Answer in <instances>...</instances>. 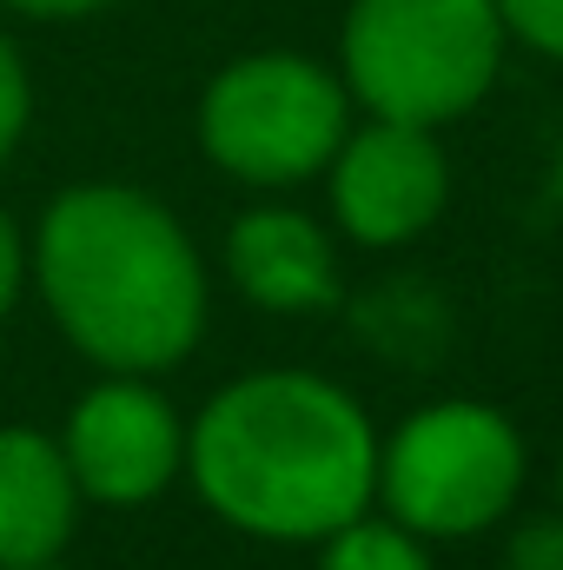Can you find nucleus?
Returning a JSON list of instances; mask_svg holds the SVG:
<instances>
[{
  "mask_svg": "<svg viewBox=\"0 0 563 570\" xmlns=\"http://www.w3.org/2000/svg\"><path fill=\"white\" fill-rule=\"evenodd\" d=\"M80 484L60 438L33 425H0V570L60 564L80 524Z\"/></svg>",
  "mask_w": 563,
  "mask_h": 570,
  "instance_id": "nucleus-9",
  "label": "nucleus"
},
{
  "mask_svg": "<svg viewBox=\"0 0 563 570\" xmlns=\"http://www.w3.org/2000/svg\"><path fill=\"white\" fill-rule=\"evenodd\" d=\"M0 7H13L27 20H87V13H100L113 0H0Z\"/></svg>",
  "mask_w": 563,
  "mask_h": 570,
  "instance_id": "nucleus-15",
  "label": "nucleus"
},
{
  "mask_svg": "<svg viewBox=\"0 0 563 570\" xmlns=\"http://www.w3.org/2000/svg\"><path fill=\"white\" fill-rule=\"evenodd\" d=\"M318 570H431V551L398 518H365L358 511L352 524L318 538Z\"/></svg>",
  "mask_w": 563,
  "mask_h": 570,
  "instance_id": "nucleus-10",
  "label": "nucleus"
},
{
  "mask_svg": "<svg viewBox=\"0 0 563 570\" xmlns=\"http://www.w3.org/2000/svg\"><path fill=\"white\" fill-rule=\"evenodd\" d=\"M226 273L266 312H325L338 305V253L318 219L292 206H253L226 233Z\"/></svg>",
  "mask_w": 563,
  "mask_h": 570,
  "instance_id": "nucleus-8",
  "label": "nucleus"
},
{
  "mask_svg": "<svg viewBox=\"0 0 563 570\" xmlns=\"http://www.w3.org/2000/svg\"><path fill=\"white\" fill-rule=\"evenodd\" d=\"M352 127V94L305 53H246L213 73L199 100V146L239 186H305L332 166Z\"/></svg>",
  "mask_w": 563,
  "mask_h": 570,
  "instance_id": "nucleus-4",
  "label": "nucleus"
},
{
  "mask_svg": "<svg viewBox=\"0 0 563 570\" xmlns=\"http://www.w3.org/2000/svg\"><path fill=\"white\" fill-rule=\"evenodd\" d=\"M186 471L233 531L318 544L378 498V431L345 385L318 372H246L192 419Z\"/></svg>",
  "mask_w": 563,
  "mask_h": 570,
  "instance_id": "nucleus-1",
  "label": "nucleus"
},
{
  "mask_svg": "<svg viewBox=\"0 0 563 570\" xmlns=\"http://www.w3.org/2000/svg\"><path fill=\"white\" fill-rule=\"evenodd\" d=\"M524 491V438L504 412L444 399L378 444V498L418 538H477Z\"/></svg>",
  "mask_w": 563,
  "mask_h": 570,
  "instance_id": "nucleus-5",
  "label": "nucleus"
},
{
  "mask_svg": "<svg viewBox=\"0 0 563 570\" xmlns=\"http://www.w3.org/2000/svg\"><path fill=\"white\" fill-rule=\"evenodd\" d=\"M325 173H332V219L345 226V239L378 246V253L431 233L451 199V166L431 127L378 120V114L358 134L345 127Z\"/></svg>",
  "mask_w": 563,
  "mask_h": 570,
  "instance_id": "nucleus-7",
  "label": "nucleus"
},
{
  "mask_svg": "<svg viewBox=\"0 0 563 570\" xmlns=\"http://www.w3.org/2000/svg\"><path fill=\"white\" fill-rule=\"evenodd\" d=\"M497 13H504V33H517L544 60H563V0H497Z\"/></svg>",
  "mask_w": 563,
  "mask_h": 570,
  "instance_id": "nucleus-12",
  "label": "nucleus"
},
{
  "mask_svg": "<svg viewBox=\"0 0 563 570\" xmlns=\"http://www.w3.org/2000/svg\"><path fill=\"white\" fill-rule=\"evenodd\" d=\"M504 570H563V518H537L511 538Z\"/></svg>",
  "mask_w": 563,
  "mask_h": 570,
  "instance_id": "nucleus-13",
  "label": "nucleus"
},
{
  "mask_svg": "<svg viewBox=\"0 0 563 570\" xmlns=\"http://www.w3.org/2000/svg\"><path fill=\"white\" fill-rule=\"evenodd\" d=\"M67 471L87 504L140 511L186 471V425L179 412L134 372H107L60 431Z\"/></svg>",
  "mask_w": 563,
  "mask_h": 570,
  "instance_id": "nucleus-6",
  "label": "nucleus"
},
{
  "mask_svg": "<svg viewBox=\"0 0 563 570\" xmlns=\"http://www.w3.org/2000/svg\"><path fill=\"white\" fill-rule=\"evenodd\" d=\"M33 285L100 372H172L206 332V266L186 226L120 179L67 186L33 226Z\"/></svg>",
  "mask_w": 563,
  "mask_h": 570,
  "instance_id": "nucleus-2",
  "label": "nucleus"
},
{
  "mask_svg": "<svg viewBox=\"0 0 563 570\" xmlns=\"http://www.w3.org/2000/svg\"><path fill=\"white\" fill-rule=\"evenodd\" d=\"M27 120H33V80H27L20 47L0 33V166L13 159V146H20V134H27Z\"/></svg>",
  "mask_w": 563,
  "mask_h": 570,
  "instance_id": "nucleus-11",
  "label": "nucleus"
},
{
  "mask_svg": "<svg viewBox=\"0 0 563 570\" xmlns=\"http://www.w3.org/2000/svg\"><path fill=\"white\" fill-rule=\"evenodd\" d=\"M20 285H27V239H20L13 213L0 206V318L20 305Z\"/></svg>",
  "mask_w": 563,
  "mask_h": 570,
  "instance_id": "nucleus-14",
  "label": "nucleus"
},
{
  "mask_svg": "<svg viewBox=\"0 0 563 570\" xmlns=\"http://www.w3.org/2000/svg\"><path fill=\"white\" fill-rule=\"evenodd\" d=\"M557 498H563V464H557Z\"/></svg>",
  "mask_w": 563,
  "mask_h": 570,
  "instance_id": "nucleus-17",
  "label": "nucleus"
},
{
  "mask_svg": "<svg viewBox=\"0 0 563 570\" xmlns=\"http://www.w3.org/2000/svg\"><path fill=\"white\" fill-rule=\"evenodd\" d=\"M345 94L405 127L471 114L504 60L497 0H352L345 13Z\"/></svg>",
  "mask_w": 563,
  "mask_h": 570,
  "instance_id": "nucleus-3",
  "label": "nucleus"
},
{
  "mask_svg": "<svg viewBox=\"0 0 563 570\" xmlns=\"http://www.w3.org/2000/svg\"><path fill=\"white\" fill-rule=\"evenodd\" d=\"M20 570H60V564H20Z\"/></svg>",
  "mask_w": 563,
  "mask_h": 570,
  "instance_id": "nucleus-16",
  "label": "nucleus"
}]
</instances>
